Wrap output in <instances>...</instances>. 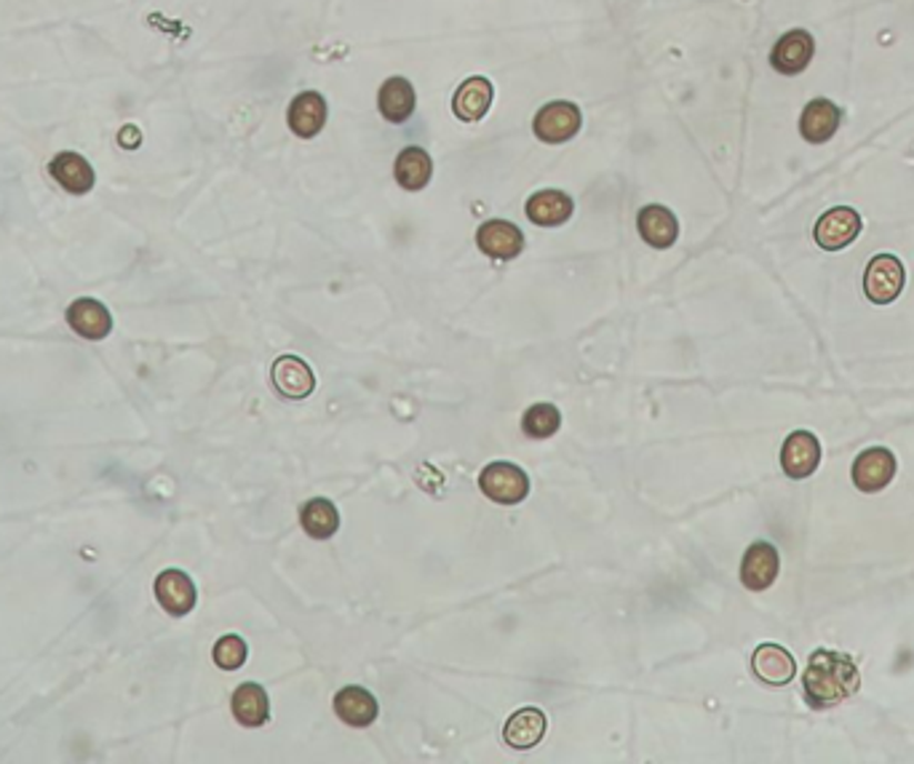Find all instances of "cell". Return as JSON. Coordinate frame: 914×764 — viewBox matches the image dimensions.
Segmentation results:
<instances>
[{
    "label": "cell",
    "instance_id": "cell-20",
    "mask_svg": "<svg viewBox=\"0 0 914 764\" xmlns=\"http://www.w3.org/2000/svg\"><path fill=\"white\" fill-rule=\"evenodd\" d=\"M378 108L380 115L391 123H404L410 121L414 108H418V94H414V86L406 81V78L393 76L380 86L378 91Z\"/></svg>",
    "mask_w": 914,
    "mask_h": 764
},
{
    "label": "cell",
    "instance_id": "cell-27",
    "mask_svg": "<svg viewBox=\"0 0 914 764\" xmlns=\"http://www.w3.org/2000/svg\"><path fill=\"white\" fill-rule=\"evenodd\" d=\"M562 428V412L554 404H532L522 418V431L530 439H551Z\"/></svg>",
    "mask_w": 914,
    "mask_h": 764
},
{
    "label": "cell",
    "instance_id": "cell-7",
    "mask_svg": "<svg viewBox=\"0 0 914 764\" xmlns=\"http://www.w3.org/2000/svg\"><path fill=\"white\" fill-rule=\"evenodd\" d=\"M781 572V556L779 549L773 543H765V540H757L752 543L743 553L741 562V583L746 585L749 591H767L775 583Z\"/></svg>",
    "mask_w": 914,
    "mask_h": 764
},
{
    "label": "cell",
    "instance_id": "cell-2",
    "mask_svg": "<svg viewBox=\"0 0 914 764\" xmlns=\"http://www.w3.org/2000/svg\"><path fill=\"white\" fill-rule=\"evenodd\" d=\"M479 490L492 503L516 505L530 495V476L514 463H490L479 473Z\"/></svg>",
    "mask_w": 914,
    "mask_h": 764
},
{
    "label": "cell",
    "instance_id": "cell-25",
    "mask_svg": "<svg viewBox=\"0 0 914 764\" xmlns=\"http://www.w3.org/2000/svg\"><path fill=\"white\" fill-rule=\"evenodd\" d=\"M393 177H396L401 188L410 190V193H418L433 177L431 155L423 148H404L396 155V163H393Z\"/></svg>",
    "mask_w": 914,
    "mask_h": 764
},
{
    "label": "cell",
    "instance_id": "cell-6",
    "mask_svg": "<svg viewBox=\"0 0 914 764\" xmlns=\"http://www.w3.org/2000/svg\"><path fill=\"white\" fill-rule=\"evenodd\" d=\"M861 214L851 207H834L818 217L813 228V239L824 252H840V249L851 247L861 235Z\"/></svg>",
    "mask_w": 914,
    "mask_h": 764
},
{
    "label": "cell",
    "instance_id": "cell-11",
    "mask_svg": "<svg viewBox=\"0 0 914 764\" xmlns=\"http://www.w3.org/2000/svg\"><path fill=\"white\" fill-rule=\"evenodd\" d=\"M752 671L767 687H786L797 676V663H794V655L786 647L767 642L754 650Z\"/></svg>",
    "mask_w": 914,
    "mask_h": 764
},
{
    "label": "cell",
    "instance_id": "cell-12",
    "mask_svg": "<svg viewBox=\"0 0 914 764\" xmlns=\"http://www.w3.org/2000/svg\"><path fill=\"white\" fill-rule=\"evenodd\" d=\"M271 380L275 391L292 401L308 399L315 391L313 369L308 366V361H302L300 355H281V359H275V364L271 369Z\"/></svg>",
    "mask_w": 914,
    "mask_h": 764
},
{
    "label": "cell",
    "instance_id": "cell-8",
    "mask_svg": "<svg viewBox=\"0 0 914 764\" xmlns=\"http://www.w3.org/2000/svg\"><path fill=\"white\" fill-rule=\"evenodd\" d=\"M815 41L807 30H789L786 36L779 38V43L771 51V64L781 76H800L813 62Z\"/></svg>",
    "mask_w": 914,
    "mask_h": 764
},
{
    "label": "cell",
    "instance_id": "cell-3",
    "mask_svg": "<svg viewBox=\"0 0 914 764\" xmlns=\"http://www.w3.org/2000/svg\"><path fill=\"white\" fill-rule=\"evenodd\" d=\"M583 127V113L575 102L556 100L543 104L532 121V131L545 144H564L577 134Z\"/></svg>",
    "mask_w": 914,
    "mask_h": 764
},
{
    "label": "cell",
    "instance_id": "cell-16",
    "mask_svg": "<svg viewBox=\"0 0 914 764\" xmlns=\"http://www.w3.org/2000/svg\"><path fill=\"white\" fill-rule=\"evenodd\" d=\"M636 230H640L642 241L650 243L653 249H672L676 239H680V222L672 209L661 207V203H650L636 214Z\"/></svg>",
    "mask_w": 914,
    "mask_h": 764
},
{
    "label": "cell",
    "instance_id": "cell-13",
    "mask_svg": "<svg viewBox=\"0 0 914 764\" xmlns=\"http://www.w3.org/2000/svg\"><path fill=\"white\" fill-rule=\"evenodd\" d=\"M327 100L319 94V91H302L292 100L287 110V123L292 129V134H298L300 140H313V137L321 134V129L327 127Z\"/></svg>",
    "mask_w": 914,
    "mask_h": 764
},
{
    "label": "cell",
    "instance_id": "cell-18",
    "mask_svg": "<svg viewBox=\"0 0 914 764\" xmlns=\"http://www.w3.org/2000/svg\"><path fill=\"white\" fill-rule=\"evenodd\" d=\"M492 97H495V89H492L490 78H484V76L465 78V81L458 86L455 97H452V113L465 123L482 121V118L486 115V110H490Z\"/></svg>",
    "mask_w": 914,
    "mask_h": 764
},
{
    "label": "cell",
    "instance_id": "cell-22",
    "mask_svg": "<svg viewBox=\"0 0 914 764\" xmlns=\"http://www.w3.org/2000/svg\"><path fill=\"white\" fill-rule=\"evenodd\" d=\"M545 730H549V720H545V714L541 708L530 706V708L516 711V714L505 722L503 741L509 743L511 748L528 751V748H535L538 743L543 741Z\"/></svg>",
    "mask_w": 914,
    "mask_h": 764
},
{
    "label": "cell",
    "instance_id": "cell-9",
    "mask_svg": "<svg viewBox=\"0 0 914 764\" xmlns=\"http://www.w3.org/2000/svg\"><path fill=\"white\" fill-rule=\"evenodd\" d=\"M476 247L490 260H516L524 252V233L509 220H486L476 230Z\"/></svg>",
    "mask_w": 914,
    "mask_h": 764
},
{
    "label": "cell",
    "instance_id": "cell-10",
    "mask_svg": "<svg viewBox=\"0 0 914 764\" xmlns=\"http://www.w3.org/2000/svg\"><path fill=\"white\" fill-rule=\"evenodd\" d=\"M821 444L811 431H794L781 446V468L789 479H807L818 471Z\"/></svg>",
    "mask_w": 914,
    "mask_h": 764
},
{
    "label": "cell",
    "instance_id": "cell-4",
    "mask_svg": "<svg viewBox=\"0 0 914 764\" xmlns=\"http://www.w3.org/2000/svg\"><path fill=\"white\" fill-rule=\"evenodd\" d=\"M906 270L896 254L872 257L864 273V292L874 305H891L904 292Z\"/></svg>",
    "mask_w": 914,
    "mask_h": 764
},
{
    "label": "cell",
    "instance_id": "cell-5",
    "mask_svg": "<svg viewBox=\"0 0 914 764\" xmlns=\"http://www.w3.org/2000/svg\"><path fill=\"white\" fill-rule=\"evenodd\" d=\"M896 454L885 450V446H870V450L858 452V458L853 460L851 476L858 492L874 495V492H883L896 479Z\"/></svg>",
    "mask_w": 914,
    "mask_h": 764
},
{
    "label": "cell",
    "instance_id": "cell-19",
    "mask_svg": "<svg viewBox=\"0 0 914 764\" xmlns=\"http://www.w3.org/2000/svg\"><path fill=\"white\" fill-rule=\"evenodd\" d=\"M49 174L54 177L57 184H62V190H68L72 195H87L97 182L91 163L81 153H72V150L51 158Z\"/></svg>",
    "mask_w": 914,
    "mask_h": 764
},
{
    "label": "cell",
    "instance_id": "cell-17",
    "mask_svg": "<svg viewBox=\"0 0 914 764\" xmlns=\"http://www.w3.org/2000/svg\"><path fill=\"white\" fill-rule=\"evenodd\" d=\"M155 599H158V604L169 612V615L182 617L195 607V599H199V594H195V585L185 572L167 570V572H161L155 581Z\"/></svg>",
    "mask_w": 914,
    "mask_h": 764
},
{
    "label": "cell",
    "instance_id": "cell-23",
    "mask_svg": "<svg viewBox=\"0 0 914 764\" xmlns=\"http://www.w3.org/2000/svg\"><path fill=\"white\" fill-rule=\"evenodd\" d=\"M378 701L364 687H343L334 695V714L351 727H370L378 720Z\"/></svg>",
    "mask_w": 914,
    "mask_h": 764
},
{
    "label": "cell",
    "instance_id": "cell-21",
    "mask_svg": "<svg viewBox=\"0 0 914 764\" xmlns=\"http://www.w3.org/2000/svg\"><path fill=\"white\" fill-rule=\"evenodd\" d=\"M524 212H528L530 222H535V225L559 228L575 212V203H572L564 190H541V193L530 195Z\"/></svg>",
    "mask_w": 914,
    "mask_h": 764
},
{
    "label": "cell",
    "instance_id": "cell-15",
    "mask_svg": "<svg viewBox=\"0 0 914 764\" xmlns=\"http://www.w3.org/2000/svg\"><path fill=\"white\" fill-rule=\"evenodd\" d=\"M840 121H843V113H840V108L832 100H824V97L811 100L800 115L802 140L811 144H824L837 134Z\"/></svg>",
    "mask_w": 914,
    "mask_h": 764
},
{
    "label": "cell",
    "instance_id": "cell-1",
    "mask_svg": "<svg viewBox=\"0 0 914 764\" xmlns=\"http://www.w3.org/2000/svg\"><path fill=\"white\" fill-rule=\"evenodd\" d=\"M802 687H805V701L815 711H826L858 693L861 671L845 652L815 650L802 676Z\"/></svg>",
    "mask_w": 914,
    "mask_h": 764
},
{
    "label": "cell",
    "instance_id": "cell-24",
    "mask_svg": "<svg viewBox=\"0 0 914 764\" xmlns=\"http://www.w3.org/2000/svg\"><path fill=\"white\" fill-rule=\"evenodd\" d=\"M230 708H233L235 722L243 724V727H262V724L271 720V701H268L265 687H260L254 682L241 684L235 690Z\"/></svg>",
    "mask_w": 914,
    "mask_h": 764
},
{
    "label": "cell",
    "instance_id": "cell-26",
    "mask_svg": "<svg viewBox=\"0 0 914 764\" xmlns=\"http://www.w3.org/2000/svg\"><path fill=\"white\" fill-rule=\"evenodd\" d=\"M300 524L313 540H329L340 530L338 505L327 497L308 500L300 509Z\"/></svg>",
    "mask_w": 914,
    "mask_h": 764
},
{
    "label": "cell",
    "instance_id": "cell-28",
    "mask_svg": "<svg viewBox=\"0 0 914 764\" xmlns=\"http://www.w3.org/2000/svg\"><path fill=\"white\" fill-rule=\"evenodd\" d=\"M212 655H214V663L220 665L222 671H235V668H241L243 663H247L249 647H247V642H243L241 636L228 634L214 644Z\"/></svg>",
    "mask_w": 914,
    "mask_h": 764
},
{
    "label": "cell",
    "instance_id": "cell-14",
    "mask_svg": "<svg viewBox=\"0 0 914 764\" xmlns=\"http://www.w3.org/2000/svg\"><path fill=\"white\" fill-rule=\"evenodd\" d=\"M70 329L76 334H81L83 340H104L110 332H113V315H110L108 308L102 305L100 300L81 298L76 300L64 313Z\"/></svg>",
    "mask_w": 914,
    "mask_h": 764
}]
</instances>
